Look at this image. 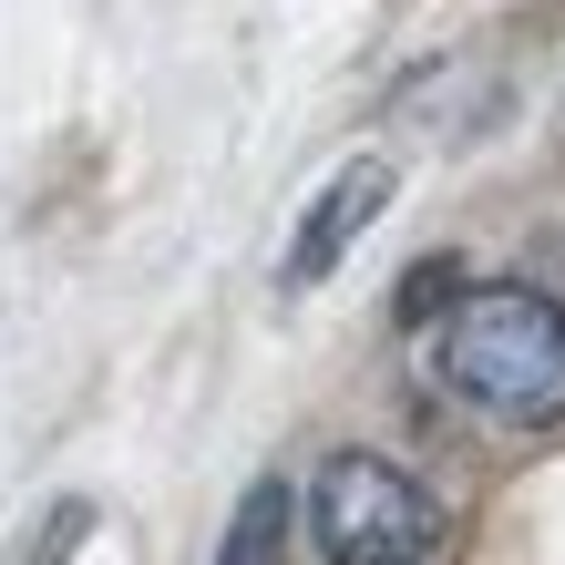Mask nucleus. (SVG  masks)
Returning a JSON list of instances; mask_svg holds the SVG:
<instances>
[{
	"mask_svg": "<svg viewBox=\"0 0 565 565\" xmlns=\"http://www.w3.org/2000/svg\"><path fill=\"white\" fill-rule=\"evenodd\" d=\"M431 381L504 431L565 422V309L524 278L462 288L443 309V329H431Z\"/></svg>",
	"mask_w": 565,
	"mask_h": 565,
	"instance_id": "nucleus-1",
	"label": "nucleus"
},
{
	"mask_svg": "<svg viewBox=\"0 0 565 565\" xmlns=\"http://www.w3.org/2000/svg\"><path fill=\"white\" fill-rule=\"evenodd\" d=\"M309 535L329 565H431L443 555V504L381 452H329L309 483Z\"/></svg>",
	"mask_w": 565,
	"mask_h": 565,
	"instance_id": "nucleus-2",
	"label": "nucleus"
},
{
	"mask_svg": "<svg viewBox=\"0 0 565 565\" xmlns=\"http://www.w3.org/2000/svg\"><path fill=\"white\" fill-rule=\"evenodd\" d=\"M391 185H402V175H391L381 154H350L340 175L309 195V216H298V237H288V257H278V278H288V288H319V278H329V268H340V257L381 226Z\"/></svg>",
	"mask_w": 565,
	"mask_h": 565,
	"instance_id": "nucleus-3",
	"label": "nucleus"
},
{
	"mask_svg": "<svg viewBox=\"0 0 565 565\" xmlns=\"http://www.w3.org/2000/svg\"><path fill=\"white\" fill-rule=\"evenodd\" d=\"M443 298H462V288H452V257H431V268H412V288H402V319H431Z\"/></svg>",
	"mask_w": 565,
	"mask_h": 565,
	"instance_id": "nucleus-5",
	"label": "nucleus"
},
{
	"mask_svg": "<svg viewBox=\"0 0 565 565\" xmlns=\"http://www.w3.org/2000/svg\"><path fill=\"white\" fill-rule=\"evenodd\" d=\"M288 514H298V493L268 473V483H247L237 493V514H226V545L216 565H288Z\"/></svg>",
	"mask_w": 565,
	"mask_h": 565,
	"instance_id": "nucleus-4",
	"label": "nucleus"
}]
</instances>
